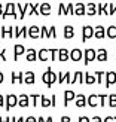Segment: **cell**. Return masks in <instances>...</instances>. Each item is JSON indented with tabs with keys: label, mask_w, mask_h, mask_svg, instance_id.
Returning a JSON list of instances; mask_svg holds the SVG:
<instances>
[{
	"label": "cell",
	"mask_w": 116,
	"mask_h": 122,
	"mask_svg": "<svg viewBox=\"0 0 116 122\" xmlns=\"http://www.w3.org/2000/svg\"><path fill=\"white\" fill-rule=\"evenodd\" d=\"M69 58H70V51H67L66 48L58 49V60L60 61H67Z\"/></svg>",
	"instance_id": "obj_24"
},
{
	"label": "cell",
	"mask_w": 116,
	"mask_h": 122,
	"mask_svg": "<svg viewBox=\"0 0 116 122\" xmlns=\"http://www.w3.org/2000/svg\"><path fill=\"white\" fill-rule=\"evenodd\" d=\"M40 95L39 94H30V100H33V106H37Z\"/></svg>",
	"instance_id": "obj_37"
},
{
	"label": "cell",
	"mask_w": 116,
	"mask_h": 122,
	"mask_svg": "<svg viewBox=\"0 0 116 122\" xmlns=\"http://www.w3.org/2000/svg\"><path fill=\"white\" fill-rule=\"evenodd\" d=\"M0 37L5 39V37H9V39H14L15 37V28L14 27H2V34Z\"/></svg>",
	"instance_id": "obj_6"
},
{
	"label": "cell",
	"mask_w": 116,
	"mask_h": 122,
	"mask_svg": "<svg viewBox=\"0 0 116 122\" xmlns=\"http://www.w3.org/2000/svg\"><path fill=\"white\" fill-rule=\"evenodd\" d=\"M77 122H91V119H89L88 116H81Z\"/></svg>",
	"instance_id": "obj_47"
},
{
	"label": "cell",
	"mask_w": 116,
	"mask_h": 122,
	"mask_svg": "<svg viewBox=\"0 0 116 122\" xmlns=\"http://www.w3.org/2000/svg\"><path fill=\"white\" fill-rule=\"evenodd\" d=\"M46 122H54V119H52V116H49V118H46Z\"/></svg>",
	"instance_id": "obj_56"
},
{
	"label": "cell",
	"mask_w": 116,
	"mask_h": 122,
	"mask_svg": "<svg viewBox=\"0 0 116 122\" xmlns=\"http://www.w3.org/2000/svg\"><path fill=\"white\" fill-rule=\"evenodd\" d=\"M60 122H71V119H70L69 116H61V119H60Z\"/></svg>",
	"instance_id": "obj_49"
},
{
	"label": "cell",
	"mask_w": 116,
	"mask_h": 122,
	"mask_svg": "<svg viewBox=\"0 0 116 122\" xmlns=\"http://www.w3.org/2000/svg\"><path fill=\"white\" fill-rule=\"evenodd\" d=\"M52 12V6L51 3H42L40 5V9H39V14L43 15V16H48Z\"/></svg>",
	"instance_id": "obj_15"
},
{
	"label": "cell",
	"mask_w": 116,
	"mask_h": 122,
	"mask_svg": "<svg viewBox=\"0 0 116 122\" xmlns=\"http://www.w3.org/2000/svg\"><path fill=\"white\" fill-rule=\"evenodd\" d=\"M83 58V51H81L79 48H75V49L70 51V60L71 61H81Z\"/></svg>",
	"instance_id": "obj_8"
},
{
	"label": "cell",
	"mask_w": 116,
	"mask_h": 122,
	"mask_svg": "<svg viewBox=\"0 0 116 122\" xmlns=\"http://www.w3.org/2000/svg\"><path fill=\"white\" fill-rule=\"evenodd\" d=\"M37 122H46V119H43L42 116H39V119H37Z\"/></svg>",
	"instance_id": "obj_55"
},
{
	"label": "cell",
	"mask_w": 116,
	"mask_h": 122,
	"mask_svg": "<svg viewBox=\"0 0 116 122\" xmlns=\"http://www.w3.org/2000/svg\"><path fill=\"white\" fill-rule=\"evenodd\" d=\"M67 15H75V5L73 3L67 5Z\"/></svg>",
	"instance_id": "obj_39"
},
{
	"label": "cell",
	"mask_w": 116,
	"mask_h": 122,
	"mask_svg": "<svg viewBox=\"0 0 116 122\" xmlns=\"http://www.w3.org/2000/svg\"><path fill=\"white\" fill-rule=\"evenodd\" d=\"M115 121H116V118H115Z\"/></svg>",
	"instance_id": "obj_63"
},
{
	"label": "cell",
	"mask_w": 116,
	"mask_h": 122,
	"mask_svg": "<svg viewBox=\"0 0 116 122\" xmlns=\"http://www.w3.org/2000/svg\"><path fill=\"white\" fill-rule=\"evenodd\" d=\"M28 37H31V39H40V27L39 25L28 27Z\"/></svg>",
	"instance_id": "obj_9"
},
{
	"label": "cell",
	"mask_w": 116,
	"mask_h": 122,
	"mask_svg": "<svg viewBox=\"0 0 116 122\" xmlns=\"http://www.w3.org/2000/svg\"><path fill=\"white\" fill-rule=\"evenodd\" d=\"M3 82H5V75L0 71V83H3Z\"/></svg>",
	"instance_id": "obj_53"
},
{
	"label": "cell",
	"mask_w": 116,
	"mask_h": 122,
	"mask_svg": "<svg viewBox=\"0 0 116 122\" xmlns=\"http://www.w3.org/2000/svg\"><path fill=\"white\" fill-rule=\"evenodd\" d=\"M37 57H39L40 61H48L49 57H51V52H49V49H46V48H42L39 51V54H37Z\"/></svg>",
	"instance_id": "obj_22"
},
{
	"label": "cell",
	"mask_w": 116,
	"mask_h": 122,
	"mask_svg": "<svg viewBox=\"0 0 116 122\" xmlns=\"http://www.w3.org/2000/svg\"><path fill=\"white\" fill-rule=\"evenodd\" d=\"M36 81V77H34V71L31 70H28L24 73V83H27V85H33Z\"/></svg>",
	"instance_id": "obj_19"
},
{
	"label": "cell",
	"mask_w": 116,
	"mask_h": 122,
	"mask_svg": "<svg viewBox=\"0 0 116 122\" xmlns=\"http://www.w3.org/2000/svg\"><path fill=\"white\" fill-rule=\"evenodd\" d=\"M3 104H6V97H3L2 94H0V107H2Z\"/></svg>",
	"instance_id": "obj_48"
},
{
	"label": "cell",
	"mask_w": 116,
	"mask_h": 122,
	"mask_svg": "<svg viewBox=\"0 0 116 122\" xmlns=\"http://www.w3.org/2000/svg\"><path fill=\"white\" fill-rule=\"evenodd\" d=\"M75 37V28H73V25H66L64 27V39H73Z\"/></svg>",
	"instance_id": "obj_25"
},
{
	"label": "cell",
	"mask_w": 116,
	"mask_h": 122,
	"mask_svg": "<svg viewBox=\"0 0 116 122\" xmlns=\"http://www.w3.org/2000/svg\"><path fill=\"white\" fill-rule=\"evenodd\" d=\"M94 75L97 76V82H98V83H101V81H103V76H106V73H104V71H95Z\"/></svg>",
	"instance_id": "obj_40"
},
{
	"label": "cell",
	"mask_w": 116,
	"mask_h": 122,
	"mask_svg": "<svg viewBox=\"0 0 116 122\" xmlns=\"http://www.w3.org/2000/svg\"><path fill=\"white\" fill-rule=\"evenodd\" d=\"M3 12H5V10H3V5H2V3H0V16H2V15H3Z\"/></svg>",
	"instance_id": "obj_54"
},
{
	"label": "cell",
	"mask_w": 116,
	"mask_h": 122,
	"mask_svg": "<svg viewBox=\"0 0 116 122\" xmlns=\"http://www.w3.org/2000/svg\"><path fill=\"white\" fill-rule=\"evenodd\" d=\"M97 60V51L92 49V48H88V49L83 51V63L85 64H89L91 61Z\"/></svg>",
	"instance_id": "obj_2"
},
{
	"label": "cell",
	"mask_w": 116,
	"mask_h": 122,
	"mask_svg": "<svg viewBox=\"0 0 116 122\" xmlns=\"http://www.w3.org/2000/svg\"><path fill=\"white\" fill-rule=\"evenodd\" d=\"M115 14H116V9H115Z\"/></svg>",
	"instance_id": "obj_62"
},
{
	"label": "cell",
	"mask_w": 116,
	"mask_h": 122,
	"mask_svg": "<svg viewBox=\"0 0 116 122\" xmlns=\"http://www.w3.org/2000/svg\"><path fill=\"white\" fill-rule=\"evenodd\" d=\"M91 122H103V119L100 116H94L92 119H91Z\"/></svg>",
	"instance_id": "obj_51"
},
{
	"label": "cell",
	"mask_w": 116,
	"mask_h": 122,
	"mask_svg": "<svg viewBox=\"0 0 116 122\" xmlns=\"http://www.w3.org/2000/svg\"><path fill=\"white\" fill-rule=\"evenodd\" d=\"M98 97H100V106H104V103L109 98V95H106V94H98Z\"/></svg>",
	"instance_id": "obj_41"
},
{
	"label": "cell",
	"mask_w": 116,
	"mask_h": 122,
	"mask_svg": "<svg viewBox=\"0 0 116 122\" xmlns=\"http://www.w3.org/2000/svg\"><path fill=\"white\" fill-rule=\"evenodd\" d=\"M6 49H0V61H6Z\"/></svg>",
	"instance_id": "obj_45"
},
{
	"label": "cell",
	"mask_w": 116,
	"mask_h": 122,
	"mask_svg": "<svg viewBox=\"0 0 116 122\" xmlns=\"http://www.w3.org/2000/svg\"><path fill=\"white\" fill-rule=\"evenodd\" d=\"M40 39H51V33H49V28L42 25L40 27Z\"/></svg>",
	"instance_id": "obj_29"
},
{
	"label": "cell",
	"mask_w": 116,
	"mask_h": 122,
	"mask_svg": "<svg viewBox=\"0 0 116 122\" xmlns=\"http://www.w3.org/2000/svg\"><path fill=\"white\" fill-rule=\"evenodd\" d=\"M98 14V8H97V3H88L86 5V15L94 16Z\"/></svg>",
	"instance_id": "obj_20"
},
{
	"label": "cell",
	"mask_w": 116,
	"mask_h": 122,
	"mask_svg": "<svg viewBox=\"0 0 116 122\" xmlns=\"http://www.w3.org/2000/svg\"><path fill=\"white\" fill-rule=\"evenodd\" d=\"M75 15H77V16L86 15V5L85 3H76L75 5Z\"/></svg>",
	"instance_id": "obj_12"
},
{
	"label": "cell",
	"mask_w": 116,
	"mask_h": 122,
	"mask_svg": "<svg viewBox=\"0 0 116 122\" xmlns=\"http://www.w3.org/2000/svg\"><path fill=\"white\" fill-rule=\"evenodd\" d=\"M5 122H10V118H5Z\"/></svg>",
	"instance_id": "obj_59"
},
{
	"label": "cell",
	"mask_w": 116,
	"mask_h": 122,
	"mask_svg": "<svg viewBox=\"0 0 116 122\" xmlns=\"http://www.w3.org/2000/svg\"><path fill=\"white\" fill-rule=\"evenodd\" d=\"M115 9H116V5L115 3H109V15H113Z\"/></svg>",
	"instance_id": "obj_44"
},
{
	"label": "cell",
	"mask_w": 116,
	"mask_h": 122,
	"mask_svg": "<svg viewBox=\"0 0 116 122\" xmlns=\"http://www.w3.org/2000/svg\"><path fill=\"white\" fill-rule=\"evenodd\" d=\"M18 9H20V18H24L25 16V12H28V8H30V3H25V5H16Z\"/></svg>",
	"instance_id": "obj_30"
},
{
	"label": "cell",
	"mask_w": 116,
	"mask_h": 122,
	"mask_svg": "<svg viewBox=\"0 0 116 122\" xmlns=\"http://www.w3.org/2000/svg\"><path fill=\"white\" fill-rule=\"evenodd\" d=\"M116 83V73L115 71H106V88H110V85Z\"/></svg>",
	"instance_id": "obj_10"
},
{
	"label": "cell",
	"mask_w": 116,
	"mask_h": 122,
	"mask_svg": "<svg viewBox=\"0 0 116 122\" xmlns=\"http://www.w3.org/2000/svg\"><path fill=\"white\" fill-rule=\"evenodd\" d=\"M97 8H98V15H107L109 16V3H98L97 5Z\"/></svg>",
	"instance_id": "obj_27"
},
{
	"label": "cell",
	"mask_w": 116,
	"mask_h": 122,
	"mask_svg": "<svg viewBox=\"0 0 116 122\" xmlns=\"http://www.w3.org/2000/svg\"><path fill=\"white\" fill-rule=\"evenodd\" d=\"M106 36L110 39H115L116 37V25H110L106 28Z\"/></svg>",
	"instance_id": "obj_32"
},
{
	"label": "cell",
	"mask_w": 116,
	"mask_h": 122,
	"mask_svg": "<svg viewBox=\"0 0 116 122\" xmlns=\"http://www.w3.org/2000/svg\"><path fill=\"white\" fill-rule=\"evenodd\" d=\"M25 122H37V119H36L34 116H27V119H25Z\"/></svg>",
	"instance_id": "obj_50"
},
{
	"label": "cell",
	"mask_w": 116,
	"mask_h": 122,
	"mask_svg": "<svg viewBox=\"0 0 116 122\" xmlns=\"http://www.w3.org/2000/svg\"><path fill=\"white\" fill-rule=\"evenodd\" d=\"M18 122H25V118H18Z\"/></svg>",
	"instance_id": "obj_57"
},
{
	"label": "cell",
	"mask_w": 116,
	"mask_h": 122,
	"mask_svg": "<svg viewBox=\"0 0 116 122\" xmlns=\"http://www.w3.org/2000/svg\"><path fill=\"white\" fill-rule=\"evenodd\" d=\"M10 122H18V118H10Z\"/></svg>",
	"instance_id": "obj_58"
},
{
	"label": "cell",
	"mask_w": 116,
	"mask_h": 122,
	"mask_svg": "<svg viewBox=\"0 0 116 122\" xmlns=\"http://www.w3.org/2000/svg\"><path fill=\"white\" fill-rule=\"evenodd\" d=\"M63 82H66V73L60 71L58 73V83H63Z\"/></svg>",
	"instance_id": "obj_43"
},
{
	"label": "cell",
	"mask_w": 116,
	"mask_h": 122,
	"mask_svg": "<svg viewBox=\"0 0 116 122\" xmlns=\"http://www.w3.org/2000/svg\"><path fill=\"white\" fill-rule=\"evenodd\" d=\"M37 58H39V57H37V51L33 49V48H28L27 52H25V60L31 63V61H36Z\"/></svg>",
	"instance_id": "obj_18"
},
{
	"label": "cell",
	"mask_w": 116,
	"mask_h": 122,
	"mask_svg": "<svg viewBox=\"0 0 116 122\" xmlns=\"http://www.w3.org/2000/svg\"><path fill=\"white\" fill-rule=\"evenodd\" d=\"M40 104H42V107H49L52 103H51V100L48 98L45 94H40Z\"/></svg>",
	"instance_id": "obj_34"
},
{
	"label": "cell",
	"mask_w": 116,
	"mask_h": 122,
	"mask_svg": "<svg viewBox=\"0 0 116 122\" xmlns=\"http://www.w3.org/2000/svg\"><path fill=\"white\" fill-rule=\"evenodd\" d=\"M0 34H2V27H0Z\"/></svg>",
	"instance_id": "obj_61"
},
{
	"label": "cell",
	"mask_w": 116,
	"mask_h": 122,
	"mask_svg": "<svg viewBox=\"0 0 116 122\" xmlns=\"http://www.w3.org/2000/svg\"><path fill=\"white\" fill-rule=\"evenodd\" d=\"M49 33H51V37L57 39V28H55V25H51V28H49Z\"/></svg>",
	"instance_id": "obj_42"
},
{
	"label": "cell",
	"mask_w": 116,
	"mask_h": 122,
	"mask_svg": "<svg viewBox=\"0 0 116 122\" xmlns=\"http://www.w3.org/2000/svg\"><path fill=\"white\" fill-rule=\"evenodd\" d=\"M75 82L83 83L85 82V73H82V71H75V76L71 77V83H75Z\"/></svg>",
	"instance_id": "obj_26"
},
{
	"label": "cell",
	"mask_w": 116,
	"mask_h": 122,
	"mask_svg": "<svg viewBox=\"0 0 116 122\" xmlns=\"http://www.w3.org/2000/svg\"><path fill=\"white\" fill-rule=\"evenodd\" d=\"M104 36H106V28L103 25H97L95 31H94V37L95 39H104Z\"/></svg>",
	"instance_id": "obj_21"
},
{
	"label": "cell",
	"mask_w": 116,
	"mask_h": 122,
	"mask_svg": "<svg viewBox=\"0 0 116 122\" xmlns=\"http://www.w3.org/2000/svg\"><path fill=\"white\" fill-rule=\"evenodd\" d=\"M58 15H67V5L64 3L58 5Z\"/></svg>",
	"instance_id": "obj_35"
},
{
	"label": "cell",
	"mask_w": 116,
	"mask_h": 122,
	"mask_svg": "<svg viewBox=\"0 0 116 122\" xmlns=\"http://www.w3.org/2000/svg\"><path fill=\"white\" fill-rule=\"evenodd\" d=\"M75 103H76L77 107H85V106L88 104V98H86L83 94H76V100H75Z\"/></svg>",
	"instance_id": "obj_17"
},
{
	"label": "cell",
	"mask_w": 116,
	"mask_h": 122,
	"mask_svg": "<svg viewBox=\"0 0 116 122\" xmlns=\"http://www.w3.org/2000/svg\"><path fill=\"white\" fill-rule=\"evenodd\" d=\"M103 122H116L115 121V118H112V116H107V118H104V121Z\"/></svg>",
	"instance_id": "obj_52"
},
{
	"label": "cell",
	"mask_w": 116,
	"mask_h": 122,
	"mask_svg": "<svg viewBox=\"0 0 116 122\" xmlns=\"http://www.w3.org/2000/svg\"><path fill=\"white\" fill-rule=\"evenodd\" d=\"M0 122H5V118H2V116H0Z\"/></svg>",
	"instance_id": "obj_60"
},
{
	"label": "cell",
	"mask_w": 116,
	"mask_h": 122,
	"mask_svg": "<svg viewBox=\"0 0 116 122\" xmlns=\"http://www.w3.org/2000/svg\"><path fill=\"white\" fill-rule=\"evenodd\" d=\"M42 81L46 83V86H48V88H51V85H52V83L58 82V75H57V73H54V71L51 70V67H48V70L43 73V75H42Z\"/></svg>",
	"instance_id": "obj_1"
},
{
	"label": "cell",
	"mask_w": 116,
	"mask_h": 122,
	"mask_svg": "<svg viewBox=\"0 0 116 122\" xmlns=\"http://www.w3.org/2000/svg\"><path fill=\"white\" fill-rule=\"evenodd\" d=\"M27 36H28L27 27H15V39H20V37L27 39Z\"/></svg>",
	"instance_id": "obj_11"
},
{
	"label": "cell",
	"mask_w": 116,
	"mask_h": 122,
	"mask_svg": "<svg viewBox=\"0 0 116 122\" xmlns=\"http://www.w3.org/2000/svg\"><path fill=\"white\" fill-rule=\"evenodd\" d=\"M18 106V95L15 94H8L6 95V104H5V109L6 110H10L12 107Z\"/></svg>",
	"instance_id": "obj_3"
},
{
	"label": "cell",
	"mask_w": 116,
	"mask_h": 122,
	"mask_svg": "<svg viewBox=\"0 0 116 122\" xmlns=\"http://www.w3.org/2000/svg\"><path fill=\"white\" fill-rule=\"evenodd\" d=\"M71 100H76V94H75V91H71V89L64 91V106H69V103H70Z\"/></svg>",
	"instance_id": "obj_13"
},
{
	"label": "cell",
	"mask_w": 116,
	"mask_h": 122,
	"mask_svg": "<svg viewBox=\"0 0 116 122\" xmlns=\"http://www.w3.org/2000/svg\"><path fill=\"white\" fill-rule=\"evenodd\" d=\"M10 82L12 83H24V71H12V77H10Z\"/></svg>",
	"instance_id": "obj_14"
},
{
	"label": "cell",
	"mask_w": 116,
	"mask_h": 122,
	"mask_svg": "<svg viewBox=\"0 0 116 122\" xmlns=\"http://www.w3.org/2000/svg\"><path fill=\"white\" fill-rule=\"evenodd\" d=\"M100 97L97 95V94H91L89 97H88V106H91V107H97L100 104Z\"/></svg>",
	"instance_id": "obj_23"
},
{
	"label": "cell",
	"mask_w": 116,
	"mask_h": 122,
	"mask_svg": "<svg viewBox=\"0 0 116 122\" xmlns=\"http://www.w3.org/2000/svg\"><path fill=\"white\" fill-rule=\"evenodd\" d=\"M94 31H95V28H92L91 25H83L82 27V42H86L88 39L94 37Z\"/></svg>",
	"instance_id": "obj_4"
},
{
	"label": "cell",
	"mask_w": 116,
	"mask_h": 122,
	"mask_svg": "<svg viewBox=\"0 0 116 122\" xmlns=\"http://www.w3.org/2000/svg\"><path fill=\"white\" fill-rule=\"evenodd\" d=\"M97 82V76L95 75H91V73H85V83L88 85H92Z\"/></svg>",
	"instance_id": "obj_31"
},
{
	"label": "cell",
	"mask_w": 116,
	"mask_h": 122,
	"mask_svg": "<svg viewBox=\"0 0 116 122\" xmlns=\"http://www.w3.org/2000/svg\"><path fill=\"white\" fill-rule=\"evenodd\" d=\"M51 103H52V104H51L52 107L57 106V95H55V94H52V97H51Z\"/></svg>",
	"instance_id": "obj_46"
},
{
	"label": "cell",
	"mask_w": 116,
	"mask_h": 122,
	"mask_svg": "<svg viewBox=\"0 0 116 122\" xmlns=\"http://www.w3.org/2000/svg\"><path fill=\"white\" fill-rule=\"evenodd\" d=\"M14 16V18H20L16 15V10H15V3H8L6 5V9H5V12H3V15H2V18L5 20L6 16Z\"/></svg>",
	"instance_id": "obj_5"
},
{
	"label": "cell",
	"mask_w": 116,
	"mask_h": 122,
	"mask_svg": "<svg viewBox=\"0 0 116 122\" xmlns=\"http://www.w3.org/2000/svg\"><path fill=\"white\" fill-rule=\"evenodd\" d=\"M49 52H51V61H55L58 58V49L52 48V49H49Z\"/></svg>",
	"instance_id": "obj_38"
},
{
	"label": "cell",
	"mask_w": 116,
	"mask_h": 122,
	"mask_svg": "<svg viewBox=\"0 0 116 122\" xmlns=\"http://www.w3.org/2000/svg\"><path fill=\"white\" fill-rule=\"evenodd\" d=\"M39 9H40V5L39 3H31L28 8V15H33V14H39Z\"/></svg>",
	"instance_id": "obj_33"
},
{
	"label": "cell",
	"mask_w": 116,
	"mask_h": 122,
	"mask_svg": "<svg viewBox=\"0 0 116 122\" xmlns=\"http://www.w3.org/2000/svg\"><path fill=\"white\" fill-rule=\"evenodd\" d=\"M27 51H25V48H24V45H21V43H16L15 46H14V60L16 61L18 58H20L22 54H25Z\"/></svg>",
	"instance_id": "obj_7"
},
{
	"label": "cell",
	"mask_w": 116,
	"mask_h": 122,
	"mask_svg": "<svg viewBox=\"0 0 116 122\" xmlns=\"http://www.w3.org/2000/svg\"><path fill=\"white\" fill-rule=\"evenodd\" d=\"M107 100H109V106L110 107H116V94H110Z\"/></svg>",
	"instance_id": "obj_36"
},
{
	"label": "cell",
	"mask_w": 116,
	"mask_h": 122,
	"mask_svg": "<svg viewBox=\"0 0 116 122\" xmlns=\"http://www.w3.org/2000/svg\"><path fill=\"white\" fill-rule=\"evenodd\" d=\"M28 104H30V95H27V94L18 95V106L20 107H27Z\"/></svg>",
	"instance_id": "obj_16"
},
{
	"label": "cell",
	"mask_w": 116,
	"mask_h": 122,
	"mask_svg": "<svg viewBox=\"0 0 116 122\" xmlns=\"http://www.w3.org/2000/svg\"><path fill=\"white\" fill-rule=\"evenodd\" d=\"M97 60L98 61H107V51L104 48H101V49L97 51Z\"/></svg>",
	"instance_id": "obj_28"
}]
</instances>
